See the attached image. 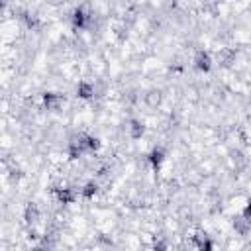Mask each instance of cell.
<instances>
[{
	"mask_svg": "<svg viewBox=\"0 0 251 251\" xmlns=\"http://www.w3.org/2000/svg\"><path fill=\"white\" fill-rule=\"evenodd\" d=\"M163 100H165V94H163L161 88H149V90L143 94V104H145L147 108H151V110L161 108Z\"/></svg>",
	"mask_w": 251,
	"mask_h": 251,
	"instance_id": "obj_7",
	"label": "cell"
},
{
	"mask_svg": "<svg viewBox=\"0 0 251 251\" xmlns=\"http://www.w3.org/2000/svg\"><path fill=\"white\" fill-rule=\"evenodd\" d=\"M16 14L22 20V24L25 25L27 31H39L41 29V18H39V14L29 12V10H16Z\"/></svg>",
	"mask_w": 251,
	"mask_h": 251,
	"instance_id": "obj_4",
	"label": "cell"
},
{
	"mask_svg": "<svg viewBox=\"0 0 251 251\" xmlns=\"http://www.w3.org/2000/svg\"><path fill=\"white\" fill-rule=\"evenodd\" d=\"M41 100H43V106L45 110H51V112H59L63 108V102H65V96L61 92H43L41 94Z\"/></svg>",
	"mask_w": 251,
	"mask_h": 251,
	"instance_id": "obj_6",
	"label": "cell"
},
{
	"mask_svg": "<svg viewBox=\"0 0 251 251\" xmlns=\"http://www.w3.org/2000/svg\"><path fill=\"white\" fill-rule=\"evenodd\" d=\"M241 216L247 218V220H251V198H247V202H245V206L241 210Z\"/></svg>",
	"mask_w": 251,
	"mask_h": 251,
	"instance_id": "obj_16",
	"label": "cell"
},
{
	"mask_svg": "<svg viewBox=\"0 0 251 251\" xmlns=\"http://www.w3.org/2000/svg\"><path fill=\"white\" fill-rule=\"evenodd\" d=\"M75 92H76V98H78V100L88 102V100H94V96H96V86H94V82H90V80H80V82L76 84Z\"/></svg>",
	"mask_w": 251,
	"mask_h": 251,
	"instance_id": "obj_9",
	"label": "cell"
},
{
	"mask_svg": "<svg viewBox=\"0 0 251 251\" xmlns=\"http://www.w3.org/2000/svg\"><path fill=\"white\" fill-rule=\"evenodd\" d=\"M165 159H167V153H165V149H163L161 145H155V147L147 153V163H149V167L153 169V173H159V171H161Z\"/></svg>",
	"mask_w": 251,
	"mask_h": 251,
	"instance_id": "obj_5",
	"label": "cell"
},
{
	"mask_svg": "<svg viewBox=\"0 0 251 251\" xmlns=\"http://www.w3.org/2000/svg\"><path fill=\"white\" fill-rule=\"evenodd\" d=\"M194 247H198V249H204V251H208V249H214V243L210 241V237L204 233V231H196L194 235H192V241H190Z\"/></svg>",
	"mask_w": 251,
	"mask_h": 251,
	"instance_id": "obj_14",
	"label": "cell"
},
{
	"mask_svg": "<svg viewBox=\"0 0 251 251\" xmlns=\"http://www.w3.org/2000/svg\"><path fill=\"white\" fill-rule=\"evenodd\" d=\"M216 2H218V0H216ZM220 2H226V0H220Z\"/></svg>",
	"mask_w": 251,
	"mask_h": 251,
	"instance_id": "obj_17",
	"label": "cell"
},
{
	"mask_svg": "<svg viewBox=\"0 0 251 251\" xmlns=\"http://www.w3.org/2000/svg\"><path fill=\"white\" fill-rule=\"evenodd\" d=\"M98 190H100V184H98L96 178H92V180H88V182H84L80 186V196L84 200H94V196L98 194Z\"/></svg>",
	"mask_w": 251,
	"mask_h": 251,
	"instance_id": "obj_13",
	"label": "cell"
},
{
	"mask_svg": "<svg viewBox=\"0 0 251 251\" xmlns=\"http://www.w3.org/2000/svg\"><path fill=\"white\" fill-rule=\"evenodd\" d=\"M75 139L82 145L84 153H88V155L98 153L100 147H102V141H100L96 135H92V133H84V131H80V133H75Z\"/></svg>",
	"mask_w": 251,
	"mask_h": 251,
	"instance_id": "obj_2",
	"label": "cell"
},
{
	"mask_svg": "<svg viewBox=\"0 0 251 251\" xmlns=\"http://www.w3.org/2000/svg\"><path fill=\"white\" fill-rule=\"evenodd\" d=\"M235 59H237V53H235V49H231V47H222V49H218V53H216V61H218V65H220L222 69H229V67L235 63Z\"/></svg>",
	"mask_w": 251,
	"mask_h": 251,
	"instance_id": "obj_8",
	"label": "cell"
},
{
	"mask_svg": "<svg viewBox=\"0 0 251 251\" xmlns=\"http://www.w3.org/2000/svg\"><path fill=\"white\" fill-rule=\"evenodd\" d=\"M233 229H235V233L241 235V237L249 235V233H251V220H247V218H243V216L233 218Z\"/></svg>",
	"mask_w": 251,
	"mask_h": 251,
	"instance_id": "obj_15",
	"label": "cell"
},
{
	"mask_svg": "<svg viewBox=\"0 0 251 251\" xmlns=\"http://www.w3.org/2000/svg\"><path fill=\"white\" fill-rule=\"evenodd\" d=\"M212 65H214V59H212V53H210V51L198 49V51L194 53V57H192V67H194L198 73H202V75L210 73V71H212Z\"/></svg>",
	"mask_w": 251,
	"mask_h": 251,
	"instance_id": "obj_1",
	"label": "cell"
},
{
	"mask_svg": "<svg viewBox=\"0 0 251 251\" xmlns=\"http://www.w3.org/2000/svg\"><path fill=\"white\" fill-rule=\"evenodd\" d=\"M126 129H127V137L131 141H137V139H141L145 135V124L139 118H129Z\"/></svg>",
	"mask_w": 251,
	"mask_h": 251,
	"instance_id": "obj_10",
	"label": "cell"
},
{
	"mask_svg": "<svg viewBox=\"0 0 251 251\" xmlns=\"http://www.w3.org/2000/svg\"><path fill=\"white\" fill-rule=\"evenodd\" d=\"M82 155H84V149H82V145L73 135L69 139V143H67V157H69V161H78Z\"/></svg>",
	"mask_w": 251,
	"mask_h": 251,
	"instance_id": "obj_12",
	"label": "cell"
},
{
	"mask_svg": "<svg viewBox=\"0 0 251 251\" xmlns=\"http://www.w3.org/2000/svg\"><path fill=\"white\" fill-rule=\"evenodd\" d=\"M22 218H24V224H25V226H35V224L41 220V210H39V206H37L35 202H27L25 208H24Z\"/></svg>",
	"mask_w": 251,
	"mask_h": 251,
	"instance_id": "obj_11",
	"label": "cell"
},
{
	"mask_svg": "<svg viewBox=\"0 0 251 251\" xmlns=\"http://www.w3.org/2000/svg\"><path fill=\"white\" fill-rule=\"evenodd\" d=\"M51 192H53L57 204H61V206H69V204H73L76 200V192L71 186H57V184H53Z\"/></svg>",
	"mask_w": 251,
	"mask_h": 251,
	"instance_id": "obj_3",
	"label": "cell"
}]
</instances>
